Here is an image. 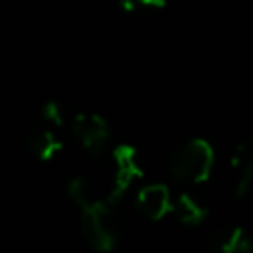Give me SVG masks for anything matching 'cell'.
<instances>
[{"label": "cell", "instance_id": "2", "mask_svg": "<svg viewBox=\"0 0 253 253\" xmlns=\"http://www.w3.org/2000/svg\"><path fill=\"white\" fill-rule=\"evenodd\" d=\"M111 204L113 202L99 198L93 204L81 208L79 225H81L83 237L91 249L101 253L111 251L119 237V227H117V219L111 210Z\"/></svg>", "mask_w": 253, "mask_h": 253}, {"label": "cell", "instance_id": "4", "mask_svg": "<svg viewBox=\"0 0 253 253\" xmlns=\"http://www.w3.org/2000/svg\"><path fill=\"white\" fill-rule=\"evenodd\" d=\"M71 132L79 140V144L91 154L103 152L109 144V138H111L109 123L97 113L75 115L71 119Z\"/></svg>", "mask_w": 253, "mask_h": 253}, {"label": "cell", "instance_id": "8", "mask_svg": "<svg viewBox=\"0 0 253 253\" xmlns=\"http://www.w3.org/2000/svg\"><path fill=\"white\" fill-rule=\"evenodd\" d=\"M26 144H28L30 152L40 160H51L63 150V142L59 140V136L55 134L51 125L47 126V123L43 126H36L34 130H30Z\"/></svg>", "mask_w": 253, "mask_h": 253}, {"label": "cell", "instance_id": "10", "mask_svg": "<svg viewBox=\"0 0 253 253\" xmlns=\"http://www.w3.org/2000/svg\"><path fill=\"white\" fill-rule=\"evenodd\" d=\"M65 192H67L69 200H71L79 210L85 208V206H89V204H93L95 200H99V196H97V192H95L91 180L85 178V176H73V178L67 182Z\"/></svg>", "mask_w": 253, "mask_h": 253}, {"label": "cell", "instance_id": "6", "mask_svg": "<svg viewBox=\"0 0 253 253\" xmlns=\"http://www.w3.org/2000/svg\"><path fill=\"white\" fill-rule=\"evenodd\" d=\"M206 249L223 253H251L253 235L239 225H221L206 239Z\"/></svg>", "mask_w": 253, "mask_h": 253}, {"label": "cell", "instance_id": "5", "mask_svg": "<svg viewBox=\"0 0 253 253\" xmlns=\"http://www.w3.org/2000/svg\"><path fill=\"white\" fill-rule=\"evenodd\" d=\"M172 206H174L172 194L164 184L142 186L136 194V210L152 221H158L164 215H168L172 211Z\"/></svg>", "mask_w": 253, "mask_h": 253}, {"label": "cell", "instance_id": "11", "mask_svg": "<svg viewBox=\"0 0 253 253\" xmlns=\"http://www.w3.org/2000/svg\"><path fill=\"white\" fill-rule=\"evenodd\" d=\"M166 0H119V6L123 12L128 14H146V12H156L164 8Z\"/></svg>", "mask_w": 253, "mask_h": 253}, {"label": "cell", "instance_id": "1", "mask_svg": "<svg viewBox=\"0 0 253 253\" xmlns=\"http://www.w3.org/2000/svg\"><path fill=\"white\" fill-rule=\"evenodd\" d=\"M213 168V148L204 138H192L180 144L170 158V172L180 184H202Z\"/></svg>", "mask_w": 253, "mask_h": 253}, {"label": "cell", "instance_id": "3", "mask_svg": "<svg viewBox=\"0 0 253 253\" xmlns=\"http://www.w3.org/2000/svg\"><path fill=\"white\" fill-rule=\"evenodd\" d=\"M142 176V166L138 162V154L130 144H119L113 148V184L109 202H117L125 196V192L132 186L136 178Z\"/></svg>", "mask_w": 253, "mask_h": 253}, {"label": "cell", "instance_id": "7", "mask_svg": "<svg viewBox=\"0 0 253 253\" xmlns=\"http://www.w3.org/2000/svg\"><path fill=\"white\" fill-rule=\"evenodd\" d=\"M231 166L235 174V194L245 196L253 186V138L237 144L231 156Z\"/></svg>", "mask_w": 253, "mask_h": 253}, {"label": "cell", "instance_id": "9", "mask_svg": "<svg viewBox=\"0 0 253 253\" xmlns=\"http://www.w3.org/2000/svg\"><path fill=\"white\" fill-rule=\"evenodd\" d=\"M172 211L176 213V217L184 223V225H198L204 221L206 217V208L190 194H180L176 196L174 200V206H172Z\"/></svg>", "mask_w": 253, "mask_h": 253}, {"label": "cell", "instance_id": "12", "mask_svg": "<svg viewBox=\"0 0 253 253\" xmlns=\"http://www.w3.org/2000/svg\"><path fill=\"white\" fill-rule=\"evenodd\" d=\"M42 117H43V121H45L47 125H51V126H61V125H65V121H67L65 107H63V103H59V101H47V103L42 107Z\"/></svg>", "mask_w": 253, "mask_h": 253}]
</instances>
